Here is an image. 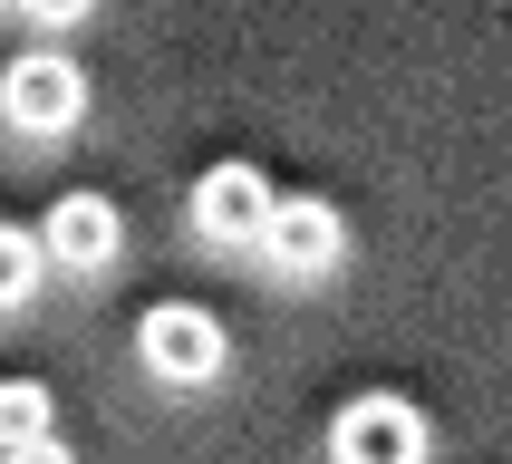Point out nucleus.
<instances>
[{
  "label": "nucleus",
  "instance_id": "obj_2",
  "mask_svg": "<svg viewBox=\"0 0 512 464\" xmlns=\"http://www.w3.org/2000/svg\"><path fill=\"white\" fill-rule=\"evenodd\" d=\"M87 107V68L68 49H29L0 68V116L20 126V136H68Z\"/></svg>",
  "mask_w": 512,
  "mask_h": 464
},
{
  "label": "nucleus",
  "instance_id": "obj_7",
  "mask_svg": "<svg viewBox=\"0 0 512 464\" xmlns=\"http://www.w3.org/2000/svg\"><path fill=\"white\" fill-rule=\"evenodd\" d=\"M39 435H58L49 426V387L39 377H0V455L10 445H39Z\"/></svg>",
  "mask_w": 512,
  "mask_h": 464
},
{
  "label": "nucleus",
  "instance_id": "obj_3",
  "mask_svg": "<svg viewBox=\"0 0 512 464\" xmlns=\"http://www.w3.org/2000/svg\"><path fill=\"white\" fill-rule=\"evenodd\" d=\"M329 455L339 464H426V416L406 397H348L339 426H329Z\"/></svg>",
  "mask_w": 512,
  "mask_h": 464
},
{
  "label": "nucleus",
  "instance_id": "obj_5",
  "mask_svg": "<svg viewBox=\"0 0 512 464\" xmlns=\"http://www.w3.org/2000/svg\"><path fill=\"white\" fill-rule=\"evenodd\" d=\"M271 213H281V194H271L261 165H213L194 184V232H203V242H252V252H261Z\"/></svg>",
  "mask_w": 512,
  "mask_h": 464
},
{
  "label": "nucleus",
  "instance_id": "obj_9",
  "mask_svg": "<svg viewBox=\"0 0 512 464\" xmlns=\"http://www.w3.org/2000/svg\"><path fill=\"white\" fill-rule=\"evenodd\" d=\"M20 10H29L39 29H78V20H87V0H20Z\"/></svg>",
  "mask_w": 512,
  "mask_h": 464
},
{
  "label": "nucleus",
  "instance_id": "obj_8",
  "mask_svg": "<svg viewBox=\"0 0 512 464\" xmlns=\"http://www.w3.org/2000/svg\"><path fill=\"white\" fill-rule=\"evenodd\" d=\"M39 271H49V242L20 223H0V310H20L29 290H39Z\"/></svg>",
  "mask_w": 512,
  "mask_h": 464
},
{
  "label": "nucleus",
  "instance_id": "obj_6",
  "mask_svg": "<svg viewBox=\"0 0 512 464\" xmlns=\"http://www.w3.org/2000/svg\"><path fill=\"white\" fill-rule=\"evenodd\" d=\"M39 242H49V261H68V271H107L116 242H126V223H116L107 194H58L49 223H39Z\"/></svg>",
  "mask_w": 512,
  "mask_h": 464
},
{
  "label": "nucleus",
  "instance_id": "obj_4",
  "mask_svg": "<svg viewBox=\"0 0 512 464\" xmlns=\"http://www.w3.org/2000/svg\"><path fill=\"white\" fill-rule=\"evenodd\" d=\"M339 252H348L339 203L281 194V213H271V232H261V261H271V271H290V281H319V271H339Z\"/></svg>",
  "mask_w": 512,
  "mask_h": 464
},
{
  "label": "nucleus",
  "instance_id": "obj_10",
  "mask_svg": "<svg viewBox=\"0 0 512 464\" xmlns=\"http://www.w3.org/2000/svg\"><path fill=\"white\" fill-rule=\"evenodd\" d=\"M0 464H78V455H68L58 435H39V445H10V455H0Z\"/></svg>",
  "mask_w": 512,
  "mask_h": 464
},
{
  "label": "nucleus",
  "instance_id": "obj_1",
  "mask_svg": "<svg viewBox=\"0 0 512 464\" xmlns=\"http://www.w3.org/2000/svg\"><path fill=\"white\" fill-rule=\"evenodd\" d=\"M136 358L165 387H203V377H223V319L203 310V300H155V310L136 319Z\"/></svg>",
  "mask_w": 512,
  "mask_h": 464
}]
</instances>
